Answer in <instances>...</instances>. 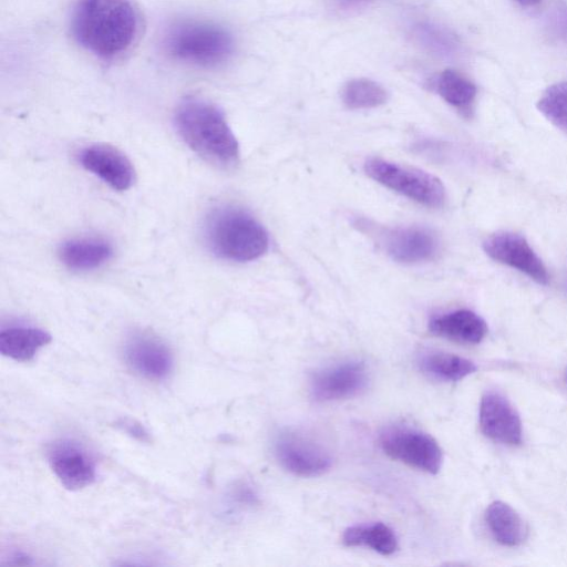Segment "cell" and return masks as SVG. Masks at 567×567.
I'll use <instances>...</instances> for the list:
<instances>
[{"label":"cell","mask_w":567,"mask_h":567,"mask_svg":"<svg viewBox=\"0 0 567 567\" xmlns=\"http://www.w3.org/2000/svg\"><path fill=\"white\" fill-rule=\"evenodd\" d=\"M60 260L73 270L95 269L113 255L112 245L99 237L73 238L64 241L59 248Z\"/></svg>","instance_id":"17"},{"label":"cell","mask_w":567,"mask_h":567,"mask_svg":"<svg viewBox=\"0 0 567 567\" xmlns=\"http://www.w3.org/2000/svg\"><path fill=\"white\" fill-rule=\"evenodd\" d=\"M514 1L525 8L535 7L540 2V0H514Z\"/></svg>","instance_id":"28"},{"label":"cell","mask_w":567,"mask_h":567,"mask_svg":"<svg viewBox=\"0 0 567 567\" xmlns=\"http://www.w3.org/2000/svg\"><path fill=\"white\" fill-rule=\"evenodd\" d=\"M537 109L550 123L567 133V81L548 86L540 95Z\"/></svg>","instance_id":"24"},{"label":"cell","mask_w":567,"mask_h":567,"mask_svg":"<svg viewBox=\"0 0 567 567\" xmlns=\"http://www.w3.org/2000/svg\"><path fill=\"white\" fill-rule=\"evenodd\" d=\"M79 163L116 190L128 189L135 181L131 161L120 150L107 144H91L78 153Z\"/></svg>","instance_id":"13"},{"label":"cell","mask_w":567,"mask_h":567,"mask_svg":"<svg viewBox=\"0 0 567 567\" xmlns=\"http://www.w3.org/2000/svg\"><path fill=\"white\" fill-rule=\"evenodd\" d=\"M123 359L137 375L153 381L166 379L174 367L169 347L157 336L134 331L124 341Z\"/></svg>","instance_id":"9"},{"label":"cell","mask_w":567,"mask_h":567,"mask_svg":"<svg viewBox=\"0 0 567 567\" xmlns=\"http://www.w3.org/2000/svg\"><path fill=\"white\" fill-rule=\"evenodd\" d=\"M51 340V334L41 328L13 324L0 331V352L14 361L28 362Z\"/></svg>","instance_id":"16"},{"label":"cell","mask_w":567,"mask_h":567,"mask_svg":"<svg viewBox=\"0 0 567 567\" xmlns=\"http://www.w3.org/2000/svg\"><path fill=\"white\" fill-rule=\"evenodd\" d=\"M163 44L171 58L202 68L223 64L235 48L234 38L227 29L200 20L181 21L171 25Z\"/></svg>","instance_id":"4"},{"label":"cell","mask_w":567,"mask_h":567,"mask_svg":"<svg viewBox=\"0 0 567 567\" xmlns=\"http://www.w3.org/2000/svg\"><path fill=\"white\" fill-rule=\"evenodd\" d=\"M431 87L460 114L465 117L472 116L477 89L467 76L458 71L446 69L432 79Z\"/></svg>","instance_id":"19"},{"label":"cell","mask_w":567,"mask_h":567,"mask_svg":"<svg viewBox=\"0 0 567 567\" xmlns=\"http://www.w3.org/2000/svg\"><path fill=\"white\" fill-rule=\"evenodd\" d=\"M485 522L495 540L504 546H519L528 537L524 519L512 506L502 501L488 505Z\"/></svg>","instance_id":"18"},{"label":"cell","mask_w":567,"mask_h":567,"mask_svg":"<svg viewBox=\"0 0 567 567\" xmlns=\"http://www.w3.org/2000/svg\"><path fill=\"white\" fill-rule=\"evenodd\" d=\"M379 445L391 458L430 474H436L443 462L436 440L414 427H386L379 436Z\"/></svg>","instance_id":"6"},{"label":"cell","mask_w":567,"mask_h":567,"mask_svg":"<svg viewBox=\"0 0 567 567\" xmlns=\"http://www.w3.org/2000/svg\"><path fill=\"white\" fill-rule=\"evenodd\" d=\"M71 29L85 50L114 60L136 43L141 19L131 0H80L72 13Z\"/></svg>","instance_id":"1"},{"label":"cell","mask_w":567,"mask_h":567,"mask_svg":"<svg viewBox=\"0 0 567 567\" xmlns=\"http://www.w3.org/2000/svg\"><path fill=\"white\" fill-rule=\"evenodd\" d=\"M414 41L427 52L440 58H452L460 51V41L450 29L432 22L419 21L411 30Z\"/></svg>","instance_id":"22"},{"label":"cell","mask_w":567,"mask_h":567,"mask_svg":"<svg viewBox=\"0 0 567 567\" xmlns=\"http://www.w3.org/2000/svg\"><path fill=\"white\" fill-rule=\"evenodd\" d=\"M10 565H34L37 564L33 560V557L29 554H25L23 551H16L11 557L10 561H8Z\"/></svg>","instance_id":"27"},{"label":"cell","mask_w":567,"mask_h":567,"mask_svg":"<svg viewBox=\"0 0 567 567\" xmlns=\"http://www.w3.org/2000/svg\"><path fill=\"white\" fill-rule=\"evenodd\" d=\"M368 380V369L363 362L343 361L315 372L310 392L319 402L348 399L363 391Z\"/></svg>","instance_id":"11"},{"label":"cell","mask_w":567,"mask_h":567,"mask_svg":"<svg viewBox=\"0 0 567 567\" xmlns=\"http://www.w3.org/2000/svg\"><path fill=\"white\" fill-rule=\"evenodd\" d=\"M204 237L214 255L238 262L259 258L269 246L262 225L248 212L235 206L212 210L205 220Z\"/></svg>","instance_id":"3"},{"label":"cell","mask_w":567,"mask_h":567,"mask_svg":"<svg viewBox=\"0 0 567 567\" xmlns=\"http://www.w3.org/2000/svg\"><path fill=\"white\" fill-rule=\"evenodd\" d=\"M115 426L127 436L141 443H151L152 436L147 429L137 420L120 417L114 422Z\"/></svg>","instance_id":"25"},{"label":"cell","mask_w":567,"mask_h":567,"mask_svg":"<svg viewBox=\"0 0 567 567\" xmlns=\"http://www.w3.org/2000/svg\"><path fill=\"white\" fill-rule=\"evenodd\" d=\"M549 28L554 35L567 43V3L559 4L553 10Z\"/></svg>","instance_id":"26"},{"label":"cell","mask_w":567,"mask_h":567,"mask_svg":"<svg viewBox=\"0 0 567 567\" xmlns=\"http://www.w3.org/2000/svg\"><path fill=\"white\" fill-rule=\"evenodd\" d=\"M174 123L182 140L206 162L224 168L238 163L239 144L214 103L187 96L178 103Z\"/></svg>","instance_id":"2"},{"label":"cell","mask_w":567,"mask_h":567,"mask_svg":"<svg viewBox=\"0 0 567 567\" xmlns=\"http://www.w3.org/2000/svg\"><path fill=\"white\" fill-rule=\"evenodd\" d=\"M272 453L282 468L301 477L319 476L332 464L326 446L296 429H284L275 435Z\"/></svg>","instance_id":"7"},{"label":"cell","mask_w":567,"mask_h":567,"mask_svg":"<svg viewBox=\"0 0 567 567\" xmlns=\"http://www.w3.org/2000/svg\"><path fill=\"white\" fill-rule=\"evenodd\" d=\"M364 173L383 186L422 204L439 208L445 202V188L432 174L419 168L370 157L363 164Z\"/></svg>","instance_id":"5"},{"label":"cell","mask_w":567,"mask_h":567,"mask_svg":"<svg viewBox=\"0 0 567 567\" xmlns=\"http://www.w3.org/2000/svg\"><path fill=\"white\" fill-rule=\"evenodd\" d=\"M48 463L60 483L69 491L83 489L96 480V463L79 441L60 439L50 444Z\"/></svg>","instance_id":"8"},{"label":"cell","mask_w":567,"mask_h":567,"mask_svg":"<svg viewBox=\"0 0 567 567\" xmlns=\"http://www.w3.org/2000/svg\"><path fill=\"white\" fill-rule=\"evenodd\" d=\"M342 6H352L367 0H337Z\"/></svg>","instance_id":"29"},{"label":"cell","mask_w":567,"mask_h":567,"mask_svg":"<svg viewBox=\"0 0 567 567\" xmlns=\"http://www.w3.org/2000/svg\"><path fill=\"white\" fill-rule=\"evenodd\" d=\"M429 330L439 337L466 344L480 343L487 333L486 322L468 309H458L433 317Z\"/></svg>","instance_id":"15"},{"label":"cell","mask_w":567,"mask_h":567,"mask_svg":"<svg viewBox=\"0 0 567 567\" xmlns=\"http://www.w3.org/2000/svg\"><path fill=\"white\" fill-rule=\"evenodd\" d=\"M347 546H365L381 555H391L398 549V538L391 527L383 523L355 525L347 528L342 536Z\"/></svg>","instance_id":"21"},{"label":"cell","mask_w":567,"mask_h":567,"mask_svg":"<svg viewBox=\"0 0 567 567\" xmlns=\"http://www.w3.org/2000/svg\"><path fill=\"white\" fill-rule=\"evenodd\" d=\"M480 426L488 439L518 445L523 440L522 421L509 401L497 392H486L480 404Z\"/></svg>","instance_id":"14"},{"label":"cell","mask_w":567,"mask_h":567,"mask_svg":"<svg viewBox=\"0 0 567 567\" xmlns=\"http://www.w3.org/2000/svg\"><path fill=\"white\" fill-rule=\"evenodd\" d=\"M385 252L395 261L415 264L431 260L439 251L437 237L424 227H395L378 233Z\"/></svg>","instance_id":"12"},{"label":"cell","mask_w":567,"mask_h":567,"mask_svg":"<svg viewBox=\"0 0 567 567\" xmlns=\"http://www.w3.org/2000/svg\"><path fill=\"white\" fill-rule=\"evenodd\" d=\"M417 364L424 374L441 381H458L477 369L471 360L442 351L423 353Z\"/></svg>","instance_id":"20"},{"label":"cell","mask_w":567,"mask_h":567,"mask_svg":"<svg viewBox=\"0 0 567 567\" xmlns=\"http://www.w3.org/2000/svg\"><path fill=\"white\" fill-rule=\"evenodd\" d=\"M483 249L495 261L517 269L539 285H548L549 275L543 260L522 235L494 233L485 238Z\"/></svg>","instance_id":"10"},{"label":"cell","mask_w":567,"mask_h":567,"mask_svg":"<svg viewBox=\"0 0 567 567\" xmlns=\"http://www.w3.org/2000/svg\"><path fill=\"white\" fill-rule=\"evenodd\" d=\"M341 97L344 105L349 109H372L386 102L388 92L380 83L360 78L346 83Z\"/></svg>","instance_id":"23"},{"label":"cell","mask_w":567,"mask_h":567,"mask_svg":"<svg viewBox=\"0 0 567 567\" xmlns=\"http://www.w3.org/2000/svg\"><path fill=\"white\" fill-rule=\"evenodd\" d=\"M565 287H566V290H567V278H566V284H565Z\"/></svg>","instance_id":"30"}]
</instances>
